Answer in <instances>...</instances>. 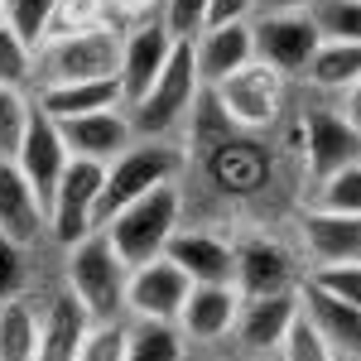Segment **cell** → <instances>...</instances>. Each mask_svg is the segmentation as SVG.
Here are the masks:
<instances>
[{
	"label": "cell",
	"instance_id": "obj_17",
	"mask_svg": "<svg viewBox=\"0 0 361 361\" xmlns=\"http://www.w3.org/2000/svg\"><path fill=\"white\" fill-rule=\"evenodd\" d=\"M236 308H241L236 284H193L173 323L188 342H222L236 328Z\"/></svg>",
	"mask_w": 361,
	"mask_h": 361
},
{
	"label": "cell",
	"instance_id": "obj_7",
	"mask_svg": "<svg viewBox=\"0 0 361 361\" xmlns=\"http://www.w3.org/2000/svg\"><path fill=\"white\" fill-rule=\"evenodd\" d=\"M102 178H106V164H92V159H73V164L63 169L54 197H49V236L63 250L78 246L87 231H97Z\"/></svg>",
	"mask_w": 361,
	"mask_h": 361
},
{
	"label": "cell",
	"instance_id": "obj_5",
	"mask_svg": "<svg viewBox=\"0 0 361 361\" xmlns=\"http://www.w3.org/2000/svg\"><path fill=\"white\" fill-rule=\"evenodd\" d=\"M178 169H183V149L173 140H130L111 164H106L102 202H97V226L106 222L111 212H121L126 202H135L140 193H149L159 183H173Z\"/></svg>",
	"mask_w": 361,
	"mask_h": 361
},
{
	"label": "cell",
	"instance_id": "obj_1",
	"mask_svg": "<svg viewBox=\"0 0 361 361\" xmlns=\"http://www.w3.org/2000/svg\"><path fill=\"white\" fill-rule=\"evenodd\" d=\"M178 217H183V193H178V178H173V183H159V188L140 193L121 212H111L102 222V231H106V241L116 246V255L135 270L145 260L164 255L169 236L178 231Z\"/></svg>",
	"mask_w": 361,
	"mask_h": 361
},
{
	"label": "cell",
	"instance_id": "obj_31",
	"mask_svg": "<svg viewBox=\"0 0 361 361\" xmlns=\"http://www.w3.org/2000/svg\"><path fill=\"white\" fill-rule=\"evenodd\" d=\"M318 207L361 217V159L347 164V169H337V173H328V178L318 183Z\"/></svg>",
	"mask_w": 361,
	"mask_h": 361
},
{
	"label": "cell",
	"instance_id": "obj_18",
	"mask_svg": "<svg viewBox=\"0 0 361 361\" xmlns=\"http://www.w3.org/2000/svg\"><path fill=\"white\" fill-rule=\"evenodd\" d=\"M92 328H97V318L82 308V299L73 289H58L39 318V357L34 361H73Z\"/></svg>",
	"mask_w": 361,
	"mask_h": 361
},
{
	"label": "cell",
	"instance_id": "obj_36",
	"mask_svg": "<svg viewBox=\"0 0 361 361\" xmlns=\"http://www.w3.org/2000/svg\"><path fill=\"white\" fill-rule=\"evenodd\" d=\"M73 361H126V323H97Z\"/></svg>",
	"mask_w": 361,
	"mask_h": 361
},
{
	"label": "cell",
	"instance_id": "obj_26",
	"mask_svg": "<svg viewBox=\"0 0 361 361\" xmlns=\"http://www.w3.org/2000/svg\"><path fill=\"white\" fill-rule=\"evenodd\" d=\"M39 357V313L29 299L0 304V361H34Z\"/></svg>",
	"mask_w": 361,
	"mask_h": 361
},
{
	"label": "cell",
	"instance_id": "obj_19",
	"mask_svg": "<svg viewBox=\"0 0 361 361\" xmlns=\"http://www.w3.org/2000/svg\"><path fill=\"white\" fill-rule=\"evenodd\" d=\"M164 255L193 284H231L236 279V246H226L212 231H173Z\"/></svg>",
	"mask_w": 361,
	"mask_h": 361
},
{
	"label": "cell",
	"instance_id": "obj_41",
	"mask_svg": "<svg viewBox=\"0 0 361 361\" xmlns=\"http://www.w3.org/2000/svg\"><path fill=\"white\" fill-rule=\"evenodd\" d=\"M313 0H255V15H294V10H308Z\"/></svg>",
	"mask_w": 361,
	"mask_h": 361
},
{
	"label": "cell",
	"instance_id": "obj_43",
	"mask_svg": "<svg viewBox=\"0 0 361 361\" xmlns=\"http://www.w3.org/2000/svg\"><path fill=\"white\" fill-rule=\"evenodd\" d=\"M0 20H5V0H0Z\"/></svg>",
	"mask_w": 361,
	"mask_h": 361
},
{
	"label": "cell",
	"instance_id": "obj_40",
	"mask_svg": "<svg viewBox=\"0 0 361 361\" xmlns=\"http://www.w3.org/2000/svg\"><path fill=\"white\" fill-rule=\"evenodd\" d=\"M337 97H342V106H337V111H342V121H347V126L361 135V78L347 87V92H337Z\"/></svg>",
	"mask_w": 361,
	"mask_h": 361
},
{
	"label": "cell",
	"instance_id": "obj_38",
	"mask_svg": "<svg viewBox=\"0 0 361 361\" xmlns=\"http://www.w3.org/2000/svg\"><path fill=\"white\" fill-rule=\"evenodd\" d=\"M255 20V0H212L207 5V25H246Z\"/></svg>",
	"mask_w": 361,
	"mask_h": 361
},
{
	"label": "cell",
	"instance_id": "obj_35",
	"mask_svg": "<svg viewBox=\"0 0 361 361\" xmlns=\"http://www.w3.org/2000/svg\"><path fill=\"white\" fill-rule=\"evenodd\" d=\"M207 5L212 0H159V20L173 39H197L207 29Z\"/></svg>",
	"mask_w": 361,
	"mask_h": 361
},
{
	"label": "cell",
	"instance_id": "obj_15",
	"mask_svg": "<svg viewBox=\"0 0 361 361\" xmlns=\"http://www.w3.org/2000/svg\"><path fill=\"white\" fill-rule=\"evenodd\" d=\"M58 130H63L68 154L73 159H92V164H111L116 154L135 140L126 106H106V111H92V116H68V121H58Z\"/></svg>",
	"mask_w": 361,
	"mask_h": 361
},
{
	"label": "cell",
	"instance_id": "obj_14",
	"mask_svg": "<svg viewBox=\"0 0 361 361\" xmlns=\"http://www.w3.org/2000/svg\"><path fill=\"white\" fill-rule=\"evenodd\" d=\"M304 159H308L313 183H323L328 173L361 159V135L342 121V111L313 106V111H304Z\"/></svg>",
	"mask_w": 361,
	"mask_h": 361
},
{
	"label": "cell",
	"instance_id": "obj_23",
	"mask_svg": "<svg viewBox=\"0 0 361 361\" xmlns=\"http://www.w3.org/2000/svg\"><path fill=\"white\" fill-rule=\"evenodd\" d=\"M106 106H121V82H116V78H87V82L39 87V111H49L54 121L92 116V111H106Z\"/></svg>",
	"mask_w": 361,
	"mask_h": 361
},
{
	"label": "cell",
	"instance_id": "obj_25",
	"mask_svg": "<svg viewBox=\"0 0 361 361\" xmlns=\"http://www.w3.org/2000/svg\"><path fill=\"white\" fill-rule=\"evenodd\" d=\"M183 342L178 323L164 318H130L126 323V361H183Z\"/></svg>",
	"mask_w": 361,
	"mask_h": 361
},
{
	"label": "cell",
	"instance_id": "obj_30",
	"mask_svg": "<svg viewBox=\"0 0 361 361\" xmlns=\"http://www.w3.org/2000/svg\"><path fill=\"white\" fill-rule=\"evenodd\" d=\"M29 116H34V106L25 102V92L20 87H0V159H15L20 154Z\"/></svg>",
	"mask_w": 361,
	"mask_h": 361
},
{
	"label": "cell",
	"instance_id": "obj_29",
	"mask_svg": "<svg viewBox=\"0 0 361 361\" xmlns=\"http://www.w3.org/2000/svg\"><path fill=\"white\" fill-rule=\"evenodd\" d=\"M54 10L58 0H5V25L15 29L29 49H39L54 29Z\"/></svg>",
	"mask_w": 361,
	"mask_h": 361
},
{
	"label": "cell",
	"instance_id": "obj_16",
	"mask_svg": "<svg viewBox=\"0 0 361 361\" xmlns=\"http://www.w3.org/2000/svg\"><path fill=\"white\" fill-rule=\"evenodd\" d=\"M0 236L20 241V246H39V236H49V207L29 188L15 159H0Z\"/></svg>",
	"mask_w": 361,
	"mask_h": 361
},
{
	"label": "cell",
	"instance_id": "obj_12",
	"mask_svg": "<svg viewBox=\"0 0 361 361\" xmlns=\"http://www.w3.org/2000/svg\"><path fill=\"white\" fill-rule=\"evenodd\" d=\"M15 164H20V173L29 178V188L39 193V202L49 207V197H54L63 169L73 164V154H68V145H63V130H58V121L49 111H39V106H34V116H29V126H25V140H20V154H15Z\"/></svg>",
	"mask_w": 361,
	"mask_h": 361
},
{
	"label": "cell",
	"instance_id": "obj_37",
	"mask_svg": "<svg viewBox=\"0 0 361 361\" xmlns=\"http://www.w3.org/2000/svg\"><path fill=\"white\" fill-rule=\"evenodd\" d=\"M20 289H25V246L0 236V304L20 299Z\"/></svg>",
	"mask_w": 361,
	"mask_h": 361
},
{
	"label": "cell",
	"instance_id": "obj_9",
	"mask_svg": "<svg viewBox=\"0 0 361 361\" xmlns=\"http://www.w3.org/2000/svg\"><path fill=\"white\" fill-rule=\"evenodd\" d=\"M169 54H173V34L164 29V20H140L121 34V68H116V82H121V106H135L140 97L154 87V78L164 73Z\"/></svg>",
	"mask_w": 361,
	"mask_h": 361
},
{
	"label": "cell",
	"instance_id": "obj_10",
	"mask_svg": "<svg viewBox=\"0 0 361 361\" xmlns=\"http://www.w3.org/2000/svg\"><path fill=\"white\" fill-rule=\"evenodd\" d=\"M188 289H193V279L183 275L169 255H154V260L135 265L130 279H126V313L130 318H164V323H173L183 299H188Z\"/></svg>",
	"mask_w": 361,
	"mask_h": 361
},
{
	"label": "cell",
	"instance_id": "obj_4",
	"mask_svg": "<svg viewBox=\"0 0 361 361\" xmlns=\"http://www.w3.org/2000/svg\"><path fill=\"white\" fill-rule=\"evenodd\" d=\"M121 68V29L116 25H92L73 34H49L34 49V73L49 82H87V78H116Z\"/></svg>",
	"mask_w": 361,
	"mask_h": 361
},
{
	"label": "cell",
	"instance_id": "obj_6",
	"mask_svg": "<svg viewBox=\"0 0 361 361\" xmlns=\"http://www.w3.org/2000/svg\"><path fill=\"white\" fill-rule=\"evenodd\" d=\"M212 102L231 130H270L279 121V106H284V78L265 63H246L236 68L231 78L212 87Z\"/></svg>",
	"mask_w": 361,
	"mask_h": 361
},
{
	"label": "cell",
	"instance_id": "obj_21",
	"mask_svg": "<svg viewBox=\"0 0 361 361\" xmlns=\"http://www.w3.org/2000/svg\"><path fill=\"white\" fill-rule=\"evenodd\" d=\"M299 308H304L308 323L318 328V337L333 347V357H361V308L342 304V299L313 289V284L299 289Z\"/></svg>",
	"mask_w": 361,
	"mask_h": 361
},
{
	"label": "cell",
	"instance_id": "obj_11",
	"mask_svg": "<svg viewBox=\"0 0 361 361\" xmlns=\"http://www.w3.org/2000/svg\"><path fill=\"white\" fill-rule=\"evenodd\" d=\"M299 318V289H275V294H241V308H236V328L231 333L241 337V347L255 352V357H275L284 333L294 328Z\"/></svg>",
	"mask_w": 361,
	"mask_h": 361
},
{
	"label": "cell",
	"instance_id": "obj_20",
	"mask_svg": "<svg viewBox=\"0 0 361 361\" xmlns=\"http://www.w3.org/2000/svg\"><path fill=\"white\" fill-rule=\"evenodd\" d=\"M193 63H197V82L202 87H217L222 78H231L236 68L255 63L250 20L246 25H207L193 39Z\"/></svg>",
	"mask_w": 361,
	"mask_h": 361
},
{
	"label": "cell",
	"instance_id": "obj_24",
	"mask_svg": "<svg viewBox=\"0 0 361 361\" xmlns=\"http://www.w3.org/2000/svg\"><path fill=\"white\" fill-rule=\"evenodd\" d=\"M236 294H275V289H294L289 275V255L275 241H246L236 246Z\"/></svg>",
	"mask_w": 361,
	"mask_h": 361
},
{
	"label": "cell",
	"instance_id": "obj_27",
	"mask_svg": "<svg viewBox=\"0 0 361 361\" xmlns=\"http://www.w3.org/2000/svg\"><path fill=\"white\" fill-rule=\"evenodd\" d=\"M304 78L318 92H347L361 78V44H318V54L308 58Z\"/></svg>",
	"mask_w": 361,
	"mask_h": 361
},
{
	"label": "cell",
	"instance_id": "obj_34",
	"mask_svg": "<svg viewBox=\"0 0 361 361\" xmlns=\"http://www.w3.org/2000/svg\"><path fill=\"white\" fill-rule=\"evenodd\" d=\"M313 289H323V294H333L342 304L361 308V260H347V265H318L313 275H308Z\"/></svg>",
	"mask_w": 361,
	"mask_h": 361
},
{
	"label": "cell",
	"instance_id": "obj_39",
	"mask_svg": "<svg viewBox=\"0 0 361 361\" xmlns=\"http://www.w3.org/2000/svg\"><path fill=\"white\" fill-rule=\"evenodd\" d=\"M154 5H159V0H106L111 20H130V25H140V20H154Z\"/></svg>",
	"mask_w": 361,
	"mask_h": 361
},
{
	"label": "cell",
	"instance_id": "obj_2",
	"mask_svg": "<svg viewBox=\"0 0 361 361\" xmlns=\"http://www.w3.org/2000/svg\"><path fill=\"white\" fill-rule=\"evenodd\" d=\"M197 92H202V82H197V63H193V39H173V54H169L164 73L154 78V87L135 106H126L135 140H169L183 126V116L193 111Z\"/></svg>",
	"mask_w": 361,
	"mask_h": 361
},
{
	"label": "cell",
	"instance_id": "obj_28",
	"mask_svg": "<svg viewBox=\"0 0 361 361\" xmlns=\"http://www.w3.org/2000/svg\"><path fill=\"white\" fill-rule=\"evenodd\" d=\"M318 44H361V0H313L304 10Z\"/></svg>",
	"mask_w": 361,
	"mask_h": 361
},
{
	"label": "cell",
	"instance_id": "obj_22",
	"mask_svg": "<svg viewBox=\"0 0 361 361\" xmlns=\"http://www.w3.org/2000/svg\"><path fill=\"white\" fill-rule=\"evenodd\" d=\"M304 246L318 265H347L361 260V217L352 212H328V207H313L304 217Z\"/></svg>",
	"mask_w": 361,
	"mask_h": 361
},
{
	"label": "cell",
	"instance_id": "obj_3",
	"mask_svg": "<svg viewBox=\"0 0 361 361\" xmlns=\"http://www.w3.org/2000/svg\"><path fill=\"white\" fill-rule=\"evenodd\" d=\"M68 289L82 299V308L97 323H116V313H126V279L130 265L116 255L106 231H87L78 246H68Z\"/></svg>",
	"mask_w": 361,
	"mask_h": 361
},
{
	"label": "cell",
	"instance_id": "obj_42",
	"mask_svg": "<svg viewBox=\"0 0 361 361\" xmlns=\"http://www.w3.org/2000/svg\"><path fill=\"white\" fill-rule=\"evenodd\" d=\"M337 361H361V357H337Z\"/></svg>",
	"mask_w": 361,
	"mask_h": 361
},
{
	"label": "cell",
	"instance_id": "obj_8",
	"mask_svg": "<svg viewBox=\"0 0 361 361\" xmlns=\"http://www.w3.org/2000/svg\"><path fill=\"white\" fill-rule=\"evenodd\" d=\"M250 44H255V63L275 68L279 78L304 73L308 58L318 54V29L304 10L294 15H255L250 20Z\"/></svg>",
	"mask_w": 361,
	"mask_h": 361
},
{
	"label": "cell",
	"instance_id": "obj_13",
	"mask_svg": "<svg viewBox=\"0 0 361 361\" xmlns=\"http://www.w3.org/2000/svg\"><path fill=\"white\" fill-rule=\"evenodd\" d=\"M207 173L226 197H250L270 183V149L260 140H250V130L226 135L207 149Z\"/></svg>",
	"mask_w": 361,
	"mask_h": 361
},
{
	"label": "cell",
	"instance_id": "obj_32",
	"mask_svg": "<svg viewBox=\"0 0 361 361\" xmlns=\"http://www.w3.org/2000/svg\"><path fill=\"white\" fill-rule=\"evenodd\" d=\"M275 361H337V357H333V347L318 337V328L304 318V308H299V318H294V328L284 333Z\"/></svg>",
	"mask_w": 361,
	"mask_h": 361
},
{
	"label": "cell",
	"instance_id": "obj_33",
	"mask_svg": "<svg viewBox=\"0 0 361 361\" xmlns=\"http://www.w3.org/2000/svg\"><path fill=\"white\" fill-rule=\"evenodd\" d=\"M34 73V49L0 20V87H25Z\"/></svg>",
	"mask_w": 361,
	"mask_h": 361
}]
</instances>
